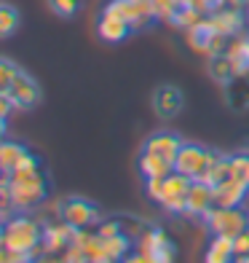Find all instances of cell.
<instances>
[{"label": "cell", "instance_id": "obj_34", "mask_svg": "<svg viewBox=\"0 0 249 263\" xmlns=\"http://www.w3.org/2000/svg\"><path fill=\"white\" fill-rule=\"evenodd\" d=\"M6 135H8V124H6V116H0V142L6 140Z\"/></svg>", "mask_w": 249, "mask_h": 263}, {"label": "cell", "instance_id": "obj_36", "mask_svg": "<svg viewBox=\"0 0 249 263\" xmlns=\"http://www.w3.org/2000/svg\"><path fill=\"white\" fill-rule=\"evenodd\" d=\"M241 207H244V212L249 215V191H246V196H244V201H241Z\"/></svg>", "mask_w": 249, "mask_h": 263}, {"label": "cell", "instance_id": "obj_19", "mask_svg": "<svg viewBox=\"0 0 249 263\" xmlns=\"http://www.w3.org/2000/svg\"><path fill=\"white\" fill-rule=\"evenodd\" d=\"M204 258H206L209 263H228V260H236L233 236H220V234H215V239L209 242Z\"/></svg>", "mask_w": 249, "mask_h": 263}, {"label": "cell", "instance_id": "obj_27", "mask_svg": "<svg viewBox=\"0 0 249 263\" xmlns=\"http://www.w3.org/2000/svg\"><path fill=\"white\" fill-rule=\"evenodd\" d=\"M49 6L56 16H62V19H73L80 6H83V0H49Z\"/></svg>", "mask_w": 249, "mask_h": 263}, {"label": "cell", "instance_id": "obj_35", "mask_svg": "<svg viewBox=\"0 0 249 263\" xmlns=\"http://www.w3.org/2000/svg\"><path fill=\"white\" fill-rule=\"evenodd\" d=\"M228 6H236V8H241V6H249V0H225Z\"/></svg>", "mask_w": 249, "mask_h": 263}, {"label": "cell", "instance_id": "obj_7", "mask_svg": "<svg viewBox=\"0 0 249 263\" xmlns=\"http://www.w3.org/2000/svg\"><path fill=\"white\" fill-rule=\"evenodd\" d=\"M217 151H209L204 145H185L180 148V153H177V161H174V170L182 172L188 177H193V180H198V177H204V172L209 170V164L215 161Z\"/></svg>", "mask_w": 249, "mask_h": 263}, {"label": "cell", "instance_id": "obj_11", "mask_svg": "<svg viewBox=\"0 0 249 263\" xmlns=\"http://www.w3.org/2000/svg\"><path fill=\"white\" fill-rule=\"evenodd\" d=\"M212 207H215V188L204 180H193L191 191H188L185 215H191V218H204Z\"/></svg>", "mask_w": 249, "mask_h": 263}, {"label": "cell", "instance_id": "obj_5", "mask_svg": "<svg viewBox=\"0 0 249 263\" xmlns=\"http://www.w3.org/2000/svg\"><path fill=\"white\" fill-rule=\"evenodd\" d=\"M185 38L193 51L204 54V57H215L225 51V35L212 25V19H198L196 25L188 27Z\"/></svg>", "mask_w": 249, "mask_h": 263}, {"label": "cell", "instance_id": "obj_30", "mask_svg": "<svg viewBox=\"0 0 249 263\" xmlns=\"http://www.w3.org/2000/svg\"><path fill=\"white\" fill-rule=\"evenodd\" d=\"M233 250H236V260H249V229L241 231L239 236H233Z\"/></svg>", "mask_w": 249, "mask_h": 263}, {"label": "cell", "instance_id": "obj_33", "mask_svg": "<svg viewBox=\"0 0 249 263\" xmlns=\"http://www.w3.org/2000/svg\"><path fill=\"white\" fill-rule=\"evenodd\" d=\"M161 185H163V177H148L145 191H148V199H153L156 204H158V196H161Z\"/></svg>", "mask_w": 249, "mask_h": 263}, {"label": "cell", "instance_id": "obj_9", "mask_svg": "<svg viewBox=\"0 0 249 263\" xmlns=\"http://www.w3.org/2000/svg\"><path fill=\"white\" fill-rule=\"evenodd\" d=\"M6 91H8V97H11V102H14L16 110H32V107L40 105V97H43L38 81L30 78L25 70H22V73L11 81V86Z\"/></svg>", "mask_w": 249, "mask_h": 263}, {"label": "cell", "instance_id": "obj_38", "mask_svg": "<svg viewBox=\"0 0 249 263\" xmlns=\"http://www.w3.org/2000/svg\"><path fill=\"white\" fill-rule=\"evenodd\" d=\"M137 3H142V0H137Z\"/></svg>", "mask_w": 249, "mask_h": 263}, {"label": "cell", "instance_id": "obj_32", "mask_svg": "<svg viewBox=\"0 0 249 263\" xmlns=\"http://www.w3.org/2000/svg\"><path fill=\"white\" fill-rule=\"evenodd\" d=\"M97 234L108 239V236H118V234H123V229H121V223H118V220H105V223H99Z\"/></svg>", "mask_w": 249, "mask_h": 263}, {"label": "cell", "instance_id": "obj_23", "mask_svg": "<svg viewBox=\"0 0 249 263\" xmlns=\"http://www.w3.org/2000/svg\"><path fill=\"white\" fill-rule=\"evenodd\" d=\"M225 177H231V156L217 153L215 161L209 164V170L204 172V177H198V180H204V183H209L212 188H215V185H220L225 180Z\"/></svg>", "mask_w": 249, "mask_h": 263}, {"label": "cell", "instance_id": "obj_4", "mask_svg": "<svg viewBox=\"0 0 249 263\" xmlns=\"http://www.w3.org/2000/svg\"><path fill=\"white\" fill-rule=\"evenodd\" d=\"M204 220L209 226L212 234H220V236H239L241 231L249 229V215L244 212V207H212Z\"/></svg>", "mask_w": 249, "mask_h": 263}, {"label": "cell", "instance_id": "obj_16", "mask_svg": "<svg viewBox=\"0 0 249 263\" xmlns=\"http://www.w3.org/2000/svg\"><path fill=\"white\" fill-rule=\"evenodd\" d=\"M209 19H212V25L225 35V38H233V35H239L244 30V14L236 6H222Z\"/></svg>", "mask_w": 249, "mask_h": 263}, {"label": "cell", "instance_id": "obj_8", "mask_svg": "<svg viewBox=\"0 0 249 263\" xmlns=\"http://www.w3.org/2000/svg\"><path fill=\"white\" fill-rule=\"evenodd\" d=\"M59 218L70 226H75V229H91V226L99 223V210L83 196H70L59 207Z\"/></svg>", "mask_w": 249, "mask_h": 263}, {"label": "cell", "instance_id": "obj_3", "mask_svg": "<svg viewBox=\"0 0 249 263\" xmlns=\"http://www.w3.org/2000/svg\"><path fill=\"white\" fill-rule=\"evenodd\" d=\"M177 255V247L163 229H145L137 239V255L132 260H145V263H169Z\"/></svg>", "mask_w": 249, "mask_h": 263}, {"label": "cell", "instance_id": "obj_18", "mask_svg": "<svg viewBox=\"0 0 249 263\" xmlns=\"http://www.w3.org/2000/svg\"><path fill=\"white\" fill-rule=\"evenodd\" d=\"M209 76H212V81L222 83V86H228L233 78H239V73H236V65H233V59L228 57V51L209 57Z\"/></svg>", "mask_w": 249, "mask_h": 263}, {"label": "cell", "instance_id": "obj_31", "mask_svg": "<svg viewBox=\"0 0 249 263\" xmlns=\"http://www.w3.org/2000/svg\"><path fill=\"white\" fill-rule=\"evenodd\" d=\"M191 6L193 8H198L201 11V14H215V11H220L222 6H228V3H225V0H191Z\"/></svg>", "mask_w": 249, "mask_h": 263}, {"label": "cell", "instance_id": "obj_24", "mask_svg": "<svg viewBox=\"0 0 249 263\" xmlns=\"http://www.w3.org/2000/svg\"><path fill=\"white\" fill-rule=\"evenodd\" d=\"M225 51H228V57L233 59L236 73H239V76H249V38H236Z\"/></svg>", "mask_w": 249, "mask_h": 263}, {"label": "cell", "instance_id": "obj_12", "mask_svg": "<svg viewBox=\"0 0 249 263\" xmlns=\"http://www.w3.org/2000/svg\"><path fill=\"white\" fill-rule=\"evenodd\" d=\"M75 234H78V229H75V226H70V223H65V220L56 223V226H46V229H43V242H40V247H43L49 255L65 253V250L73 245Z\"/></svg>", "mask_w": 249, "mask_h": 263}, {"label": "cell", "instance_id": "obj_2", "mask_svg": "<svg viewBox=\"0 0 249 263\" xmlns=\"http://www.w3.org/2000/svg\"><path fill=\"white\" fill-rule=\"evenodd\" d=\"M8 191L11 199H14V207L19 210H30L38 207L40 201L49 194V180H46V172H11L8 175Z\"/></svg>", "mask_w": 249, "mask_h": 263}, {"label": "cell", "instance_id": "obj_20", "mask_svg": "<svg viewBox=\"0 0 249 263\" xmlns=\"http://www.w3.org/2000/svg\"><path fill=\"white\" fill-rule=\"evenodd\" d=\"M139 172H142V177H166V175H172L174 172V164H169V161H163V159H158V156H153V153H148V151H142V156H139Z\"/></svg>", "mask_w": 249, "mask_h": 263}, {"label": "cell", "instance_id": "obj_29", "mask_svg": "<svg viewBox=\"0 0 249 263\" xmlns=\"http://www.w3.org/2000/svg\"><path fill=\"white\" fill-rule=\"evenodd\" d=\"M22 73V67L16 62H11V59H0V89H8L11 81Z\"/></svg>", "mask_w": 249, "mask_h": 263}, {"label": "cell", "instance_id": "obj_22", "mask_svg": "<svg viewBox=\"0 0 249 263\" xmlns=\"http://www.w3.org/2000/svg\"><path fill=\"white\" fill-rule=\"evenodd\" d=\"M228 102L236 110H246L249 107V76H239L228 83Z\"/></svg>", "mask_w": 249, "mask_h": 263}, {"label": "cell", "instance_id": "obj_13", "mask_svg": "<svg viewBox=\"0 0 249 263\" xmlns=\"http://www.w3.org/2000/svg\"><path fill=\"white\" fill-rule=\"evenodd\" d=\"M97 32H99V38L108 41V43H123L134 30L126 19H121L118 14H113V11H102L99 22H97Z\"/></svg>", "mask_w": 249, "mask_h": 263}, {"label": "cell", "instance_id": "obj_25", "mask_svg": "<svg viewBox=\"0 0 249 263\" xmlns=\"http://www.w3.org/2000/svg\"><path fill=\"white\" fill-rule=\"evenodd\" d=\"M198 19H201V11L193 8L191 3H185V6H177V8L172 11V16H169V22H166V25H172V27H177V30H188L191 25H196Z\"/></svg>", "mask_w": 249, "mask_h": 263}, {"label": "cell", "instance_id": "obj_15", "mask_svg": "<svg viewBox=\"0 0 249 263\" xmlns=\"http://www.w3.org/2000/svg\"><path fill=\"white\" fill-rule=\"evenodd\" d=\"M249 191V183L239 180V177H225L220 185H215V204L217 207H239Z\"/></svg>", "mask_w": 249, "mask_h": 263}, {"label": "cell", "instance_id": "obj_14", "mask_svg": "<svg viewBox=\"0 0 249 263\" xmlns=\"http://www.w3.org/2000/svg\"><path fill=\"white\" fill-rule=\"evenodd\" d=\"M153 110H156L161 118H174L182 110V91L177 86H158L153 91Z\"/></svg>", "mask_w": 249, "mask_h": 263}, {"label": "cell", "instance_id": "obj_6", "mask_svg": "<svg viewBox=\"0 0 249 263\" xmlns=\"http://www.w3.org/2000/svg\"><path fill=\"white\" fill-rule=\"evenodd\" d=\"M193 177H188L182 172H172L163 177V185H161V196H158V204L172 212V215H185L188 207V191H191Z\"/></svg>", "mask_w": 249, "mask_h": 263}, {"label": "cell", "instance_id": "obj_10", "mask_svg": "<svg viewBox=\"0 0 249 263\" xmlns=\"http://www.w3.org/2000/svg\"><path fill=\"white\" fill-rule=\"evenodd\" d=\"M182 145H185V142L180 140V135H174V132H156V135H150L145 140L142 151H148V153H153V156H158L163 161L174 164L177 161V153H180Z\"/></svg>", "mask_w": 249, "mask_h": 263}, {"label": "cell", "instance_id": "obj_37", "mask_svg": "<svg viewBox=\"0 0 249 263\" xmlns=\"http://www.w3.org/2000/svg\"><path fill=\"white\" fill-rule=\"evenodd\" d=\"M3 231H6V223H0V247H3Z\"/></svg>", "mask_w": 249, "mask_h": 263}, {"label": "cell", "instance_id": "obj_17", "mask_svg": "<svg viewBox=\"0 0 249 263\" xmlns=\"http://www.w3.org/2000/svg\"><path fill=\"white\" fill-rule=\"evenodd\" d=\"M134 247V239L126 236V234H118V236H102V260H123L129 258V253H132Z\"/></svg>", "mask_w": 249, "mask_h": 263}, {"label": "cell", "instance_id": "obj_21", "mask_svg": "<svg viewBox=\"0 0 249 263\" xmlns=\"http://www.w3.org/2000/svg\"><path fill=\"white\" fill-rule=\"evenodd\" d=\"M27 153L25 145H19V142H11V140H3L0 142V172L3 175H11L16 170V164L22 161V156Z\"/></svg>", "mask_w": 249, "mask_h": 263}, {"label": "cell", "instance_id": "obj_26", "mask_svg": "<svg viewBox=\"0 0 249 263\" xmlns=\"http://www.w3.org/2000/svg\"><path fill=\"white\" fill-rule=\"evenodd\" d=\"M22 25V16L14 6L8 3H0V38H8V35H14Z\"/></svg>", "mask_w": 249, "mask_h": 263}, {"label": "cell", "instance_id": "obj_28", "mask_svg": "<svg viewBox=\"0 0 249 263\" xmlns=\"http://www.w3.org/2000/svg\"><path fill=\"white\" fill-rule=\"evenodd\" d=\"M231 175L249 183V153H233L231 156Z\"/></svg>", "mask_w": 249, "mask_h": 263}, {"label": "cell", "instance_id": "obj_1", "mask_svg": "<svg viewBox=\"0 0 249 263\" xmlns=\"http://www.w3.org/2000/svg\"><path fill=\"white\" fill-rule=\"evenodd\" d=\"M43 242V229L35 220L19 215V218H11L6 223V231H3V247L11 250V253H19V255H27L35 258V253L40 250Z\"/></svg>", "mask_w": 249, "mask_h": 263}]
</instances>
